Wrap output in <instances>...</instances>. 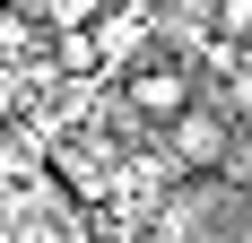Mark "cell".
Returning a JSON list of instances; mask_svg holds the SVG:
<instances>
[{
    "label": "cell",
    "instance_id": "1",
    "mask_svg": "<svg viewBox=\"0 0 252 243\" xmlns=\"http://www.w3.org/2000/svg\"><path fill=\"white\" fill-rule=\"evenodd\" d=\"M226 122H218V104H191V113H174L165 122V156H174V165H191V174H218L226 165Z\"/></svg>",
    "mask_w": 252,
    "mask_h": 243
},
{
    "label": "cell",
    "instance_id": "2",
    "mask_svg": "<svg viewBox=\"0 0 252 243\" xmlns=\"http://www.w3.org/2000/svg\"><path fill=\"white\" fill-rule=\"evenodd\" d=\"M122 87H130V113H148V122H174V113H191V104H200L183 61H139Z\"/></svg>",
    "mask_w": 252,
    "mask_h": 243
},
{
    "label": "cell",
    "instance_id": "3",
    "mask_svg": "<svg viewBox=\"0 0 252 243\" xmlns=\"http://www.w3.org/2000/svg\"><path fill=\"white\" fill-rule=\"evenodd\" d=\"M148 9H139V0H104V18L87 26V44H96V61H130V52L148 44Z\"/></svg>",
    "mask_w": 252,
    "mask_h": 243
},
{
    "label": "cell",
    "instance_id": "4",
    "mask_svg": "<svg viewBox=\"0 0 252 243\" xmlns=\"http://www.w3.org/2000/svg\"><path fill=\"white\" fill-rule=\"evenodd\" d=\"M35 18H44L52 35H87V26L104 18V0H35Z\"/></svg>",
    "mask_w": 252,
    "mask_h": 243
},
{
    "label": "cell",
    "instance_id": "5",
    "mask_svg": "<svg viewBox=\"0 0 252 243\" xmlns=\"http://www.w3.org/2000/svg\"><path fill=\"white\" fill-rule=\"evenodd\" d=\"M52 52H61V70H96V44H87V35H61Z\"/></svg>",
    "mask_w": 252,
    "mask_h": 243
},
{
    "label": "cell",
    "instance_id": "6",
    "mask_svg": "<svg viewBox=\"0 0 252 243\" xmlns=\"http://www.w3.org/2000/svg\"><path fill=\"white\" fill-rule=\"evenodd\" d=\"M235 104L252 113V61H235Z\"/></svg>",
    "mask_w": 252,
    "mask_h": 243
},
{
    "label": "cell",
    "instance_id": "7",
    "mask_svg": "<svg viewBox=\"0 0 252 243\" xmlns=\"http://www.w3.org/2000/svg\"><path fill=\"white\" fill-rule=\"evenodd\" d=\"M183 243H218V235H183Z\"/></svg>",
    "mask_w": 252,
    "mask_h": 243
},
{
    "label": "cell",
    "instance_id": "8",
    "mask_svg": "<svg viewBox=\"0 0 252 243\" xmlns=\"http://www.w3.org/2000/svg\"><path fill=\"white\" fill-rule=\"evenodd\" d=\"M139 9H165V0H139Z\"/></svg>",
    "mask_w": 252,
    "mask_h": 243
}]
</instances>
